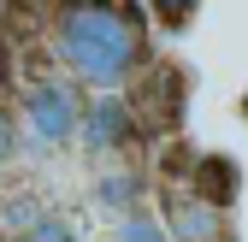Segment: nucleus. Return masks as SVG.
<instances>
[{
  "instance_id": "obj_11",
  "label": "nucleus",
  "mask_w": 248,
  "mask_h": 242,
  "mask_svg": "<svg viewBox=\"0 0 248 242\" xmlns=\"http://www.w3.org/2000/svg\"><path fill=\"white\" fill-rule=\"evenodd\" d=\"M12 154H18V118H12L6 106H0V166H6Z\"/></svg>"
},
{
  "instance_id": "obj_10",
  "label": "nucleus",
  "mask_w": 248,
  "mask_h": 242,
  "mask_svg": "<svg viewBox=\"0 0 248 242\" xmlns=\"http://www.w3.org/2000/svg\"><path fill=\"white\" fill-rule=\"evenodd\" d=\"M24 242H83V236L71 230V219H59V213H47V219H42L36 230L24 236Z\"/></svg>"
},
{
  "instance_id": "obj_6",
  "label": "nucleus",
  "mask_w": 248,
  "mask_h": 242,
  "mask_svg": "<svg viewBox=\"0 0 248 242\" xmlns=\"http://www.w3.org/2000/svg\"><path fill=\"white\" fill-rule=\"evenodd\" d=\"M195 195H201L207 207H219V213H225V207L236 201V166H231L225 154H207L201 171H195Z\"/></svg>"
},
{
  "instance_id": "obj_2",
  "label": "nucleus",
  "mask_w": 248,
  "mask_h": 242,
  "mask_svg": "<svg viewBox=\"0 0 248 242\" xmlns=\"http://www.w3.org/2000/svg\"><path fill=\"white\" fill-rule=\"evenodd\" d=\"M18 130L24 142H36V148H65L77 130H83V101H77V89L71 83H30V95L18 106Z\"/></svg>"
},
{
  "instance_id": "obj_5",
  "label": "nucleus",
  "mask_w": 248,
  "mask_h": 242,
  "mask_svg": "<svg viewBox=\"0 0 248 242\" xmlns=\"http://www.w3.org/2000/svg\"><path fill=\"white\" fill-rule=\"evenodd\" d=\"M130 118H136V112L124 106L118 95H95V106L83 112V130H77V136L95 148V154H107V148H118L124 136H130Z\"/></svg>"
},
{
  "instance_id": "obj_3",
  "label": "nucleus",
  "mask_w": 248,
  "mask_h": 242,
  "mask_svg": "<svg viewBox=\"0 0 248 242\" xmlns=\"http://www.w3.org/2000/svg\"><path fill=\"white\" fill-rule=\"evenodd\" d=\"M166 236L171 242H231V225L201 195H171L166 201Z\"/></svg>"
},
{
  "instance_id": "obj_8",
  "label": "nucleus",
  "mask_w": 248,
  "mask_h": 242,
  "mask_svg": "<svg viewBox=\"0 0 248 242\" xmlns=\"http://www.w3.org/2000/svg\"><path fill=\"white\" fill-rule=\"evenodd\" d=\"M136 189H142L136 177H124V171H118V177H101V189H95V195H101L107 207H124V219H130V201H136Z\"/></svg>"
},
{
  "instance_id": "obj_7",
  "label": "nucleus",
  "mask_w": 248,
  "mask_h": 242,
  "mask_svg": "<svg viewBox=\"0 0 248 242\" xmlns=\"http://www.w3.org/2000/svg\"><path fill=\"white\" fill-rule=\"evenodd\" d=\"M42 219H47V213H42L36 195H12V201H0V230H6V236H30Z\"/></svg>"
},
{
  "instance_id": "obj_1",
  "label": "nucleus",
  "mask_w": 248,
  "mask_h": 242,
  "mask_svg": "<svg viewBox=\"0 0 248 242\" xmlns=\"http://www.w3.org/2000/svg\"><path fill=\"white\" fill-rule=\"evenodd\" d=\"M53 42H59V59L71 65V77H83L95 95H112V89L142 65V30H136V12L65 6V12L53 18Z\"/></svg>"
},
{
  "instance_id": "obj_12",
  "label": "nucleus",
  "mask_w": 248,
  "mask_h": 242,
  "mask_svg": "<svg viewBox=\"0 0 248 242\" xmlns=\"http://www.w3.org/2000/svg\"><path fill=\"white\" fill-rule=\"evenodd\" d=\"M6 83H12V47L0 42V89H6Z\"/></svg>"
},
{
  "instance_id": "obj_4",
  "label": "nucleus",
  "mask_w": 248,
  "mask_h": 242,
  "mask_svg": "<svg viewBox=\"0 0 248 242\" xmlns=\"http://www.w3.org/2000/svg\"><path fill=\"white\" fill-rule=\"evenodd\" d=\"M136 112L148 118V124H177V112H183V71L177 65H160V71H148L136 83Z\"/></svg>"
},
{
  "instance_id": "obj_9",
  "label": "nucleus",
  "mask_w": 248,
  "mask_h": 242,
  "mask_svg": "<svg viewBox=\"0 0 248 242\" xmlns=\"http://www.w3.org/2000/svg\"><path fill=\"white\" fill-rule=\"evenodd\" d=\"M118 242H171V236H166V225L130 213V219H118Z\"/></svg>"
}]
</instances>
